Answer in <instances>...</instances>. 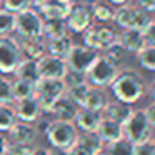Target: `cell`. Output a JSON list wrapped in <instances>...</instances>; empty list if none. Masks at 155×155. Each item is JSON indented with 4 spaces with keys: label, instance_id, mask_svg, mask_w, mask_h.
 Segmentation results:
<instances>
[{
    "label": "cell",
    "instance_id": "obj_1",
    "mask_svg": "<svg viewBox=\"0 0 155 155\" xmlns=\"http://www.w3.org/2000/svg\"><path fill=\"white\" fill-rule=\"evenodd\" d=\"M112 94L117 100L134 105L143 97L145 94V82L137 70L124 68L118 70L115 80L112 82Z\"/></svg>",
    "mask_w": 155,
    "mask_h": 155
},
{
    "label": "cell",
    "instance_id": "obj_2",
    "mask_svg": "<svg viewBox=\"0 0 155 155\" xmlns=\"http://www.w3.org/2000/svg\"><path fill=\"white\" fill-rule=\"evenodd\" d=\"M67 85L62 78H40L35 84V97L42 107L44 114H50L54 105L57 104L58 98L65 95Z\"/></svg>",
    "mask_w": 155,
    "mask_h": 155
},
{
    "label": "cell",
    "instance_id": "obj_3",
    "mask_svg": "<svg viewBox=\"0 0 155 155\" xmlns=\"http://www.w3.org/2000/svg\"><path fill=\"white\" fill-rule=\"evenodd\" d=\"M48 143L57 148H70L77 143L78 130L74 122H65V120H52L45 132Z\"/></svg>",
    "mask_w": 155,
    "mask_h": 155
},
{
    "label": "cell",
    "instance_id": "obj_4",
    "mask_svg": "<svg viewBox=\"0 0 155 155\" xmlns=\"http://www.w3.org/2000/svg\"><path fill=\"white\" fill-rule=\"evenodd\" d=\"M150 14L142 10L140 7H134V5H118L114 12V22L118 27L124 28H137V30H143L148 24H150Z\"/></svg>",
    "mask_w": 155,
    "mask_h": 155
},
{
    "label": "cell",
    "instance_id": "obj_5",
    "mask_svg": "<svg viewBox=\"0 0 155 155\" xmlns=\"http://www.w3.org/2000/svg\"><path fill=\"white\" fill-rule=\"evenodd\" d=\"M118 65L110 62L107 57L104 55H98V58L94 62L90 68L87 70V82L92 85V87H110L112 82L115 80L118 74Z\"/></svg>",
    "mask_w": 155,
    "mask_h": 155
},
{
    "label": "cell",
    "instance_id": "obj_6",
    "mask_svg": "<svg viewBox=\"0 0 155 155\" xmlns=\"http://www.w3.org/2000/svg\"><path fill=\"white\" fill-rule=\"evenodd\" d=\"M122 128H124V137L128 138L132 143L152 137V127L143 108H134L130 117L122 124Z\"/></svg>",
    "mask_w": 155,
    "mask_h": 155
},
{
    "label": "cell",
    "instance_id": "obj_7",
    "mask_svg": "<svg viewBox=\"0 0 155 155\" xmlns=\"http://www.w3.org/2000/svg\"><path fill=\"white\" fill-rule=\"evenodd\" d=\"M42 25L44 17L35 7H28L15 14V32L20 35V38L42 37Z\"/></svg>",
    "mask_w": 155,
    "mask_h": 155
},
{
    "label": "cell",
    "instance_id": "obj_8",
    "mask_svg": "<svg viewBox=\"0 0 155 155\" xmlns=\"http://www.w3.org/2000/svg\"><path fill=\"white\" fill-rule=\"evenodd\" d=\"M22 58L24 57H22L20 44L17 38L10 37V35L0 37V74H14Z\"/></svg>",
    "mask_w": 155,
    "mask_h": 155
},
{
    "label": "cell",
    "instance_id": "obj_9",
    "mask_svg": "<svg viewBox=\"0 0 155 155\" xmlns=\"http://www.w3.org/2000/svg\"><path fill=\"white\" fill-rule=\"evenodd\" d=\"M98 52L94 48H88L87 45H75L72 47V50L68 52V55L65 57V62L68 65V70L82 72L87 75V70L94 65V62L98 58Z\"/></svg>",
    "mask_w": 155,
    "mask_h": 155
},
{
    "label": "cell",
    "instance_id": "obj_10",
    "mask_svg": "<svg viewBox=\"0 0 155 155\" xmlns=\"http://www.w3.org/2000/svg\"><path fill=\"white\" fill-rule=\"evenodd\" d=\"M65 24H67L68 32H72V34H84L88 27L94 25V17H92L90 5L74 2L68 15L65 17Z\"/></svg>",
    "mask_w": 155,
    "mask_h": 155
},
{
    "label": "cell",
    "instance_id": "obj_11",
    "mask_svg": "<svg viewBox=\"0 0 155 155\" xmlns=\"http://www.w3.org/2000/svg\"><path fill=\"white\" fill-rule=\"evenodd\" d=\"M38 70H40L42 78H62L64 80L65 74L68 72V65L65 58L45 54L38 60Z\"/></svg>",
    "mask_w": 155,
    "mask_h": 155
},
{
    "label": "cell",
    "instance_id": "obj_12",
    "mask_svg": "<svg viewBox=\"0 0 155 155\" xmlns=\"http://www.w3.org/2000/svg\"><path fill=\"white\" fill-rule=\"evenodd\" d=\"M14 104H15L14 108H15V114H17V118L22 120V122L34 124V122L37 120L38 117H42V114H44L35 95L20 98V100H15Z\"/></svg>",
    "mask_w": 155,
    "mask_h": 155
},
{
    "label": "cell",
    "instance_id": "obj_13",
    "mask_svg": "<svg viewBox=\"0 0 155 155\" xmlns=\"http://www.w3.org/2000/svg\"><path fill=\"white\" fill-rule=\"evenodd\" d=\"M102 118H104L102 112H95V110H90V108L80 107L74 118V124L78 132H97Z\"/></svg>",
    "mask_w": 155,
    "mask_h": 155
},
{
    "label": "cell",
    "instance_id": "obj_14",
    "mask_svg": "<svg viewBox=\"0 0 155 155\" xmlns=\"http://www.w3.org/2000/svg\"><path fill=\"white\" fill-rule=\"evenodd\" d=\"M75 0H45L38 7H35L40 12L42 17H55V18H65L70 12Z\"/></svg>",
    "mask_w": 155,
    "mask_h": 155
},
{
    "label": "cell",
    "instance_id": "obj_15",
    "mask_svg": "<svg viewBox=\"0 0 155 155\" xmlns=\"http://www.w3.org/2000/svg\"><path fill=\"white\" fill-rule=\"evenodd\" d=\"M118 44L128 54H138L145 47L143 34H142V30H137V28H124L118 34Z\"/></svg>",
    "mask_w": 155,
    "mask_h": 155
},
{
    "label": "cell",
    "instance_id": "obj_16",
    "mask_svg": "<svg viewBox=\"0 0 155 155\" xmlns=\"http://www.w3.org/2000/svg\"><path fill=\"white\" fill-rule=\"evenodd\" d=\"M20 50L24 58L40 60L47 54V42L44 37H32V38H20Z\"/></svg>",
    "mask_w": 155,
    "mask_h": 155
},
{
    "label": "cell",
    "instance_id": "obj_17",
    "mask_svg": "<svg viewBox=\"0 0 155 155\" xmlns=\"http://www.w3.org/2000/svg\"><path fill=\"white\" fill-rule=\"evenodd\" d=\"M8 135H10V142H17V143H34L38 134L35 130L34 124L17 120V124L8 130Z\"/></svg>",
    "mask_w": 155,
    "mask_h": 155
},
{
    "label": "cell",
    "instance_id": "obj_18",
    "mask_svg": "<svg viewBox=\"0 0 155 155\" xmlns=\"http://www.w3.org/2000/svg\"><path fill=\"white\" fill-rule=\"evenodd\" d=\"M97 135L100 137V140L107 145V143H112V142L118 140L120 137H124V128H122V124L104 117L100 120V124H98Z\"/></svg>",
    "mask_w": 155,
    "mask_h": 155
},
{
    "label": "cell",
    "instance_id": "obj_19",
    "mask_svg": "<svg viewBox=\"0 0 155 155\" xmlns=\"http://www.w3.org/2000/svg\"><path fill=\"white\" fill-rule=\"evenodd\" d=\"M132 105H128V104H125V102H120V100H108L107 102V105H105V108H104V117H107V118H110V120H115V122H118V124H124L125 120H127L128 117H130V114H132Z\"/></svg>",
    "mask_w": 155,
    "mask_h": 155
},
{
    "label": "cell",
    "instance_id": "obj_20",
    "mask_svg": "<svg viewBox=\"0 0 155 155\" xmlns=\"http://www.w3.org/2000/svg\"><path fill=\"white\" fill-rule=\"evenodd\" d=\"M78 105H75L67 95H64L62 98H58L57 104L54 105L50 114L55 117V120H65V122H74L75 115L78 112Z\"/></svg>",
    "mask_w": 155,
    "mask_h": 155
},
{
    "label": "cell",
    "instance_id": "obj_21",
    "mask_svg": "<svg viewBox=\"0 0 155 155\" xmlns=\"http://www.w3.org/2000/svg\"><path fill=\"white\" fill-rule=\"evenodd\" d=\"M68 28L65 24V18H55V17H44V25H42V37L45 40L58 38L62 35H67Z\"/></svg>",
    "mask_w": 155,
    "mask_h": 155
},
{
    "label": "cell",
    "instance_id": "obj_22",
    "mask_svg": "<svg viewBox=\"0 0 155 155\" xmlns=\"http://www.w3.org/2000/svg\"><path fill=\"white\" fill-rule=\"evenodd\" d=\"M14 74L17 78L32 82V84H37L42 78L40 70H38V60H32V58H22Z\"/></svg>",
    "mask_w": 155,
    "mask_h": 155
},
{
    "label": "cell",
    "instance_id": "obj_23",
    "mask_svg": "<svg viewBox=\"0 0 155 155\" xmlns=\"http://www.w3.org/2000/svg\"><path fill=\"white\" fill-rule=\"evenodd\" d=\"M107 102H108V97H107V94L104 92V88L92 87V85H90V88H88L87 97H85L84 105H82V107H84V108H90V110H95V112H104Z\"/></svg>",
    "mask_w": 155,
    "mask_h": 155
},
{
    "label": "cell",
    "instance_id": "obj_24",
    "mask_svg": "<svg viewBox=\"0 0 155 155\" xmlns=\"http://www.w3.org/2000/svg\"><path fill=\"white\" fill-rule=\"evenodd\" d=\"M77 145L85 148L90 155H97L98 152H102L105 148V143L100 140L97 132H78Z\"/></svg>",
    "mask_w": 155,
    "mask_h": 155
},
{
    "label": "cell",
    "instance_id": "obj_25",
    "mask_svg": "<svg viewBox=\"0 0 155 155\" xmlns=\"http://www.w3.org/2000/svg\"><path fill=\"white\" fill-rule=\"evenodd\" d=\"M74 47V40H72L70 35H62L58 38H52L47 40V54L55 55V57H62L65 58L68 55V52Z\"/></svg>",
    "mask_w": 155,
    "mask_h": 155
},
{
    "label": "cell",
    "instance_id": "obj_26",
    "mask_svg": "<svg viewBox=\"0 0 155 155\" xmlns=\"http://www.w3.org/2000/svg\"><path fill=\"white\" fill-rule=\"evenodd\" d=\"M92 10V17H94L95 22L98 24H108V22L114 20V12L115 8L112 7L110 4H105V2H95V4L90 5Z\"/></svg>",
    "mask_w": 155,
    "mask_h": 155
},
{
    "label": "cell",
    "instance_id": "obj_27",
    "mask_svg": "<svg viewBox=\"0 0 155 155\" xmlns=\"http://www.w3.org/2000/svg\"><path fill=\"white\" fill-rule=\"evenodd\" d=\"M17 120L18 118L14 104H0V132L8 134V130L17 124Z\"/></svg>",
    "mask_w": 155,
    "mask_h": 155
},
{
    "label": "cell",
    "instance_id": "obj_28",
    "mask_svg": "<svg viewBox=\"0 0 155 155\" xmlns=\"http://www.w3.org/2000/svg\"><path fill=\"white\" fill-rule=\"evenodd\" d=\"M35 94V84L27 80H22V78H17L12 80V95H14V102L20 100V98L25 97H32Z\"/></svg>",
    "mask_w": 155,
    "mask_h": 155
},
{
    "label": "cell",
    "instance_id": "obj_29",
    "mask_svg": "<svg viewBox=\"0 0 155 155\" xmlns=\"http://www.w3.org/2000/svg\"><path fill=\"white\" fill-rule=\"evenodd\" d=\"M97 28V38H98V48L100 50H105L107 47H110L112 44L118 40V34L115 32V28L112 27H107L105 24L98 25Z\"/></svg>",
    "mask_w": 155,
    "mask_h": 155
},
{
    "label": "cell",
    "instance_id": "obj_30",
    "mask_svg": "<svg viewBox=\"0 0 155 155\" xmlns=\"http://www.w3.org/2000/svg\"><path fill=\"white\" fill-rule=\"evenodd\" d=\"M105 150L108 155H134V143L128 138L120 137L118 140L105 145Z\"/></svg>",
    "mask_w": 155,
    "mask_h": 155
},
{
    "label": "cell",
    "instance_id": "obj_31",
    "mask_svg": "<svg viewBox=\"0 0 155 155\" xmlns=\"http://www.w3.org/2000/svg\"><path fill=\"white\" fill-rule=\"evenodd\" d=\"M137 55V62L140 67H143L145 70L155 72V47L152 45H145Z\"/></svg>",
    "mask_w": 155,
    "mask_h": 155
},
{
    "label": "cell",
    "instance_id": "obj_32",
    "mask_svg": "<svg viewBox=\"0 0 155 155\" xmlns=\"http://www.w3.org/2000/svg\"><path fill=\"white\" fill-rule=\"evenodd\" d=\"M90 88V84H80V85H74V87H67L65 90V95L74 102L75 105L82 107L84 105V100L87 97V92Z\"/></svg>",
    "mask_w": 155,
    "mask_h": 155
},
{
    "label": "cell",
    "instance_id": "obj_33",
    "mask_svg": "<svg viewBox=\"0 0 155 155\" xmlns=\"http://www.w3.org/2000/svg\"><path fill=\"white\" fill-rule=\"evenodd\" d=\"M15 32V14L5 8H0V37Z\"/></svg>",
    "mask_w": 155,
    "mask_h": 155
},
{
    "label": "cell",
    "instance_id": "obj_34",
    "mask_svg": "<svg viewBox=\"0 0 155 155\" xmlns=\"http://www.w3.org/2000/svg\"><path fill=\"white\" fill-rule=\"evenodd\" d=\"M102 52H104V57H107L110 62H114V64H117V65L120 64L122 58L125 57V54H127V52L122 48V45L118 44V40L115 42V44H112L110 47H107L105 50H102Z\"/></svg>",
    "mask_w": 155,
    "mask_h": 155
},
{
    "label": "cell",
    "instance_id": "obj_35",
    "mask_svg": "<svg viewBox=\"0 0 155 155\" xmlns=\"http://www.w3.org/2000/svg\"><path fill=\"white\" fill-rule=\"evenodd\" d=\"M0 104H14L12 82L2 74H0Z\"/></svg>",
    "mask_w": 155,
    "mask_h": 155
},
{
    "label": "cell",
    "instance_id": "obj_36",
    "mask_svg": "<svg viewBox=\"0 0 155 155\" xmlns=\"http://www.w3.org/2000/svg\"><path fill=\"white\" fill-rule=\"evenodd\" d=\"M134 155H155V143L152 137L134 143Z\"/></svg>",
    "mask_w": 155,
    "mask_h": 155
},
{
    "label": "cell",
    "instance_id": "obj_37",
    "mask_svg": "<svg viewBox=\"0 0 155 155\" xmlns=\"http://www.w3.org/2000/svg\"><path fill=\"white\" fill-rule=\"evenodd\" d=\"M2 5H4L5 10L18 14V12L25 10V8L32 7L30 0H2Z\"/></svg>",
    "mask_w": 155,
    "mask_h": 155
},
{
    "label": "cell",
    "instance_id": "obj_38",
    "mask_svg": "<svg viewBox=\"0 0 155 155\" xmlns=\"http://www.w3.org/2000/svg\"><path fill=\"white\" fill-rule=\"evenodd\" d=\"M64 82L67 87H74V85H80V84H88L87 82V75L82 72H75V70H68L64 77Z\"/></svg>",
    "mask_w": 155,
    "mask_h": 155
},
{
    "label": "cell",
    "instance_id": "obj_39",
    "mask_svg": "<svg viewBox=\"0 0 155 155\" xmlns=\"http://www.w3.org/2000/svg\"><path fill=\"white\" fill-rule=\"evenodd\" d=\"M32 150H34L32 143H17V142H10L7 155H30Z\"/></svg>",
    "mask_w": 155,
    "mask_h": 155
},
{
    "label": "cell",
    "instance_id": "obj_40",
    "mask_svg": "<svg viewBox=\"0 0 155 155\" xmlns=\"http://www.w3.org/2000/svg\"><path fill=\"white\" fill-rule=\"evenodd\" d=\"M142 34H143L145 45H152V47H155V20H150V24L142 30Z\"/></svg>",
    "mask_w": 155,
    "mask_h": 155
},
{
    "label": "cell",
    "instance_id": "obj_41",
    "mask_svg": "<svg viewBox=\"0 0 155 155\" xmlns=\"http://www.w3.org/2000/svg\"><path fill=\"white\" fill-rule=\"evenodd\" d=\"M138 7L148 14H155V0H138Z\"/></svg>",
    "mask_w": 155,
    "mask_h": 155
},
{
    "label": "cell",
    "instance_id": "obj_42",
    "mask_svg": "<svg viewBox=\"0 0 155 155\" xmlns=\"http://www.w3.org/2000/svg\"><path fill=\"white\" fill-rule=\"evenodd\" d=\"M143 110H145V115H147V118H148L150 127L155 128V102H152V104L148 105L147 108H143Z\"/></svg>",
    "mask_w": 155,
    "mask_h": 155
},
{
    "label": "cell",
    "instance_id": "obj_43",
    "mask_svg": "<svg viewBox=\"0 0 155 155\" xmlns=\"http://www.w3.org/2000/svg\"><path fill=\"white\" fill-rule=\"evenodd\" d=\"M8 145H10V140H8V137L4 134V132H0V153H7Z\"/></svg>",
    "mask_w": 155,
    "mask_h": 155
},
{
    "label": "cell",
    "instance_id": "obj_44",
    "mask_svg": "<svg viewBox=\"0 0 155 155\" xmlns=\"http://www.w3.org/2000/svg\"><path fill=\"white\" fill-rule=\"evenodd\" d=\"M68 155H90V153H88V152L85 150V148H82L80 145L75 143L74 147L68 148Z\"/></svg>",
    "mask_w": 155,
    "mask_h": 155
},
{
    "label": "cell",
    "instance_id": "obj_45",
    "mask_svg": "<svg viewBox=\"0 0 155 155\" xmlns=\"http://www.w3.org/2000/svg\"><path fill=\"white\" fill-rule=\"evenodd\" d=\"M30 155H50V148H45V147H35L32 150Z\"/></svg>",
    "mask_w": 155,
    "mask_h": 155
},
{
    "label": "cell",
    "instance_id": "obj_46",
    "mask_svg": "<svg viewBox=\"0 0 155 155\" xmlns=\"http://www.w3.org/2000/svg\"><path fill=\"white\" fill-rule=\"evenodd\" d=\"M50 155H68V148H57V147H52V148H50Z\"/></svg>",
    "mask_w": 155,
    "mask_h": 155
},
{
    "label": "cell",
    "instance_id": "obj_47",
    "mask_svg": "<svg viewBox=\"0 0 155 155\" xmlns=\"http://www.w3.org/2000/svg\"><path fill=\"white\" fill-rule=\"evenodd\" d=\"M108 4H112V5H125V4H128V0H107Z\"/></svg>",
    "mask_w": 155,
    "mask_h": 155
},
{
    "label": "cell",
    "instance_id": "obj_48",
    "mask_svg": "<svg viewBox=\"0 0 155 155\" xmlns=\"http://www.w3.org/2000/svg\"><path fill=\"white\" fill-rule=\"evenodd\" d=\"M150 95H152V100L155 102V78H153V82L150 84Z\"/></svg>",
    "mask_w": 155,
    "mask_h": 155
},
{
    "label": "cell",
    "instance_id": "obj_49",
    "mask_svg": "<svg viewBox=\"0 0 155 155\" xmlns=\"http://www.w3.org/2000/svg\"><path fill=\"white\" fill-rule=\"evenodd\" d=\"M75 2H80V4H87V5H92V4H95L97 0H75Z\"/></svg>",
    "mask_w": 155,
    "mask_h": 155
},
{
    "label": "cell",
    "instance_id": "obj_50",
    "mask_svg": "<svg viewBox=\"0 0 155 155\" xmlns=\"http://www.w3.org/2000/svg\"><path fill=\"white\" fill-rule=\"evenodd\" d=\"M42 2H45V0H30V4H32V7H38V5L42 4Z\"/></svg>",
    "mask_w": 155,
    "mask_h": 155
},
{
    "label": "cell",
    "instance_id": "obj_51",
    "mask_svg": "<svg viewBox=\"0 0 155 155\" xmlns=\"http://www.w3.org/2000/svg\"><path fill=\"white\" fill-rule=\"evenodd\" d=\"M152 140H153V143H155V138H152Z\"/></svg>",
    "mask_w": 155,
    "mask_h": 155
},
{
    "label": "cell",
    "instance_id": "obj_52",
    "mask_svg": "<svg viewBox=\"0 0 155 155\" xmlns=\"http://www.w3.org/2000/svg\"><path fill=\"white\" fill-rule=\"evenodd\" d=\"M0 155H7V153H0Z\"/></svg>",
    "mask_w": 155,
    "mask_h": 155
},
{
    "label": "cell",
    "instance_id": "obj_53",
    "mask_svg": "<svg viewBox=\"0 0 155 155\" xmlns=\"http://www.w3.org/2000/svg\"><path fill=\"white\" fill-rule=\"evenodd\" d=\"M0 5H2V0H0Z\"/></svg>",
    "mask_w": 155,
    "mask_h": 155
}]
</instances>
